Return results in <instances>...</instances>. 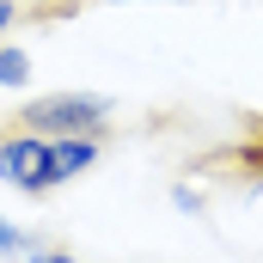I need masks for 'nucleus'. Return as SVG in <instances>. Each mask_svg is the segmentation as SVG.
<instances>
[{
    "label": "nucleus",
    "mask_w": 263,
    "mask_h": 263,
    "mask_svg": "<svg viewBox=\"0 0 263 263\" xmlns=\"http://www.w3.org/2000/svg\"><path fill=\"white\" fill-rule=\"evenodd\" d=\"M117 6H153V0H117ZM159 6H172V0H159Z\"/></svg>",
    "instance_id": "obj_9"
},
{
    "label": "nucleus",
    "mask_w": 263,
    "mask_h": 263,
    "mask_svg": "<svg viewBox=\"0 0 263 263\" xmlns=\"http://www.w3.org/2000/svg\"><path fill=\"white\" fill-rule=\"evenodd\" d=\"M98 147H104V135H49V159H55V184H67V178H80V172H92V165H98Z\"/></svg>",
    "instance_id": "obj_3"
},
{
    "label": "nucleus",
    "mask_w": 263,
    "mask_h": 263,
    "mask_svg": "<svg viewBox=\"0 0 263 263\" xmlns=\"http://www.w3.org/2000/svg\"><path fill=\"white\" fill-rule=\"evenodd\" d=\"M12 25H18V0H0V43H6Z\"/></svg>",
    "instance_id": "obj_8"
},
{
    "label": "nucleus",
    "mask_w": 263,
    "mask_h": 263,
    "mask_svg": "<svg viewBox=\"0 0 263 263\" xmlns=\"http://www.w3.org/2000/svg\"><path fill=\"white\" fill-rule=\"evenodd\" d=\"M110 123V98L98 92H43L18 110V129H37V135H104Z\"/></svg>",
    "instance_id": "obj_1"
},
{
    "label": "nucleus",
    "mask_w": 263,
    "mask_h": 263,
    "mask_svg": "<svg viewBox=\"0 0 263 263\" xmlns=\"http://www.w3.org/2000/svg\"><path fill=\"white\" fill-rule=\"evenodd\" d=\"M25 263H80L73 251H55V245H37V251H25Z\"/></svg>",
    "instance_id": "obj_7"
},
{
    "label": "nucleus",
    "mask_w": 263,
    "mask_h": 263,
    "mask_svg": "<svg viewBox=\"0 0 263 263\" xmlns=\"http://www.w3.org/2000/svg\"><path fill=\"white\" fill-rule=\"evenodd\" d=\"M0 86H6V92L31 86V55H25L18 43H0Z\"/></svg>",
    "instance_id": "obj_4"
},
{
    "label": "nucleus",
    "mask_w": 263,
    "mask_h": 263,
    "mask_svg": "<svg viewBox=\"0 0 263 263\" xmlns=\"http://www.w3.org/2000/svg\"><path fill=\"white\" fill-rule=\"evenodd\" d=\"M25 251H37V239H31V233H18V227L0 214V257H25Z\"/></svg>",
    "instance_id": "obj_5"
},
{
    "label": "nucleus",
    "mask_w": 263,
    "mask_h": 263,
    "mask_svg": "<svg viewBox=\"0 0 263 263\" xmlns=\"http://www.w3.org/2000/svg\"><path fill=\"white\" fill-rule=\"evenodd\" d=\"M0 184H12V190H25V196L62 190V184H55V159H49V135H37V129L0 135Z\"/></svg>",
    "instance_id": "obj_2"
},
{
    "label": "nucleus",
    "mask_w": 263,
    "mask_h": 263,
    "mask_svg": "<svg viewBox=\"0 0 263 263\" xmlns=\"http://www.w3.org/2000/svg\"><path fill=\"white\" fill-rule=\"evenodd\" d=\"M172 208H178V214H202V190H190V184H172Z\"/></svg>",
    "instance_id": "obj_6"
}]
</instances>
